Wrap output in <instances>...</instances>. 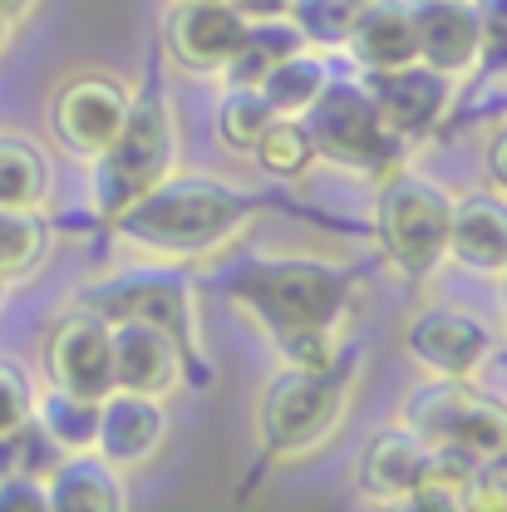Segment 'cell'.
Instances as JSON below:
<instances>
[{"mask_svg": "<svg viewBox=\"0 0 507 512\" xmlns=\"http://www.w3.org/2000/svg\"><path fill=\"white\" fill-rule=\"evenodd\" d=\"M252 212V197H242L227 183H212V178H197V173H183V178L168 173L133 207H124L109 227L133 252L183 261V256H207L227 247L252 222Z\"/></svg>", "mask_w": 507, "mask_h": 512, "instance_id": "1", "label": "cell"}, {"mask_svg": "<svg viewBox=\"0 0 507 512\" xmlns=\"http://www.w3.org/2000/svg\"><path fill=\"white\" fill-rule=\"evenodd\" d=\"M232 301L271 335V345L291 335H340L350 320V276L316 256L256 261L232 276Z\"/></svg>", "mask_w": 507, "mask_h": 512, "instance_id": "2", "label": "cell"}, {"mask_svg": "<svg viewBox=\"0 0 507 512\" xmlns=\"http://www.w3.org/2000/svg\"><path fill=\"white\" fill-rule=\"evenodd\" d=\"M178 163V128L173 109L158 89L133 94L128 124L119 138L89 158V202L104 222H114L124 207H133L153 183H163Z\"/></svg>", "mask_w": 507, "mask_h": 512, "instance_id": "3", "label": "cell"}, {"mask_svg": "<svg viewBox=\"0 0 507 512\" xmlns=\"http://www.w3.org/2000/svg\"><path fill=\"white\" fill-rule=\"evenodd\" d=\"M350 404V370H301L286 365L256 399V439L271 458H306L316 453L345 419Z\"/></svg>", "mask_w": 507, "mask_h": 512, "instance_id": "4", "label": "cell"}, {"mask_svg": "<svg viewBox=\"0 0 507 512\" xmlns=\"http://www.w3.org/2000/svg\"><path fill=\"white\" fill-rule=\"evenodd\" d=\"M301 124H306L311 143H316V158L335 163V168H355V173H365L375 183H389V178L404 173V148L409 143L384 128L365 84L330 79L316 104L301 114Z\"/></svg>", "mask_w": 507, "mask_h": 512, "instance_id": "5", "label": "cell"}, {"mask_svg": "<svg viewBox=\"0 0 507 512\" xmlns=\"http://www.w3.org/2000/svg\"><path fill=\"white\" fill-rule=\"evenodd\" d=\"M404 424L429 448L468 453L473 463H507V404L468 380L419 384L404 399Z\"/></svg>", "mask_w": 507, "mask_h": 512, "instance_id": "6", "label": "cell"}, {"mask_svg": "<svg viewBox=\"0 0 507 512\" xmlns=\"http://www.w3.org/2000/svg\"><path fill=\"white\" fill-rule=\"evenodd\" d=\"M448 222H453V197L434 178L399 173L380 183L375 202V232L384 256L404 276H434L448 261Z\"/></svg>", "mask_w": 507, "mask_h": 512, "instance_id": "7", "label": "cell"}, {"mask_svg": "<svg viewBox=\"0 0 507 512\" xmlns=\"http://www.w3.org/2000/svg\"><path fill=\"white\" fill-rule=\"evenodd\" d=\"M128 109H133V89H128L124 79L89 69V74H74L69 84L55 89V99H50V128H55L64 153L94 158V153H104L119 138V128L128 124Z\"/></svg>", "mask_w": 507, "mask_h": 512, "instance_id": "8", "label": "cell"}, {"mask_svg": "<svg viewBox=\"0 0 507 512\" xmlns=\"http://www.w3.org/2000/svg\"><path fill=\"white\" fill-rule=\"evenodd\" d=\"M493 325L463 306H429L404 325L409 360L434 380H468L493 355Z\"/></svg>", "mask_w": 507, "mask_h": 512, "instance_id": "9", "label": "cell"}, {"mask_svg": "<svg viewBox=\"0 0 507 512\" xmlns=\"http://www.w3.org/2000/svg\"><path fill=\"white\" fill-rule=\"evenodd\" d=\"M89 311H99L104 320H148L163 325L168 335H178L188 345V355L197 350L192 335V291L178 271H128L114 281H99L94 291H84Z\"/></svg>", "mask_w": 507, "mask_h": 512, "instance_id": "10", "label": "cell"}, {"mask_svg": "<svg viewBox=\"0 0 507 512\" xmlns=\"http://www.w3.org/2000/svg\"><path fill=\"white\" fill-rule=\"evenodd\" d=\"M45 375H50V384L84 394V399L114 394V330H109V320L89 306L55 320V330L45 335Z\"/></svg>", "mask_w": 507, "mask_h": 512, "instance_id": "11", "label": "cell"}, {"mask_svg": "<svg viewBox=\"0 0 507 512\" xmlns=\"http://www.w3.org/2000/svg\"><path fill=\"white\" fill-rule=\"evenodd\" d=\"M453 74H439L434 64L424 60H409L399 64V69H380V74H370V99H375V109H380L384 128L394 133V138H404V143H414V138H424V133H434V128L444 124V114L453 109Z\"/></svg>", "mask_w": 507, "mask_h": 512, "instance_id": "12", "label": "cell"}, {"mask_svg": "<svg viewBox=\"0 0 507 512\" xmlns=\"http://www.w3.org/2000/svg\"><path fill=\"white\" fill-rule=\"evenodd\" d=\"M114 330V389L168 399L188 375V345L148 320H109Z\"/></svg>", "mask_w": 507, "mask_h": 512, "instance_id": "13", "label": "cell"}, {"mask_svg": "<svg viewBox=\"0 0 507 512\" xmlns=\"http://www.w3.org/2000/svg\"><path fill=\"white\" fill-rule=\"evenodd\" d=\"M247 35V15L232 10V0H173L168 25H163V45L183 69H227Z\"/></svg>", "mask_w": 507, "mask_h": 512, "instance_id": "14", "label": "cell"}, {"mask_svg": "<svg viewBox=\"0 0 507 512\" xmlns=\"http://www.w3.org/2000/svg\"><path fill=\"white\" fill-rule=\"evenodd\" d=\"M173 434V419H168V404L158 394H133V389H114L104 394L99 404V439L94 453H104L114 468H143L153 463L163 444Z\"/></svg>", "mask_w": 507, "mask_h": 512, "instance_id": "15", "label": "cell"}, {"mask_svg": "<svg viewBox=\"0 0 507 512\" xmlns=\"http://www.w3.org/2000/svg\"><path fill=\"white\" fill-rule=\"evenodd\" d=\"M414 40L419 60L434 64L439 74H473L483 60V25L473 0H414Z\"/></svg>", "mask_w": 507, "mask_h": 512, "instance_id": "16", "label": "cell"}, {"mask_svg": "<svg viewBox=\"0 0 507 512\" xmlns=\"http://www.w3.org/2000/svg\"><path fill=\"white\" fill-rule=\"evenodd\" d=\"M448 261L473 276H503L507 271V197L503 192H473L453 202L448 222Z\"/></svg>", "mask_w": 507, "mask_h": 512, "instance_id": "17", "label": "cell"}, {"mask_svg": "<svg viewBox=\"0 0 507 512\" xmlns=\"http://www.w3.org/2000/svg\"><path fill=\"white\" fill-rule=\"evenodd\" d=\"M45 493H50V508L55 512H124L128 508L124 468H114L94 448L64 453L60 463L50 468V478H45Z\"/></svg>", "mask_w": 507, "mask_h": 512, "instance_id": "18", "label": "cell"}, {"mask_svg": "<svg viewBox=\"0 0 507 512\" xmlns=\"http://www.w3.org/2000/svg\"><path fill=\"white\" fill-rule=\"evenodd\" d=\"M424 458H429V444H424L409 424L384 429V434H375V439L365 444V453H360L355 483H360V493H365V498L399 508V503L409 498V488H414V478H419Z\"/></svg>", "mask_w": 507, "mask_h": 512, "instance_id": "19", "label": "cell"}, {"mask_svg": "<svg viewBox=\"0 0 507 512\" xmlns=\"http://www.w3.org/2000/svg\"><path fill=\"white\" fill-rule=\"evenodd\" d=\"M350 55L360 69L380 74L399 64L419 60V40H414V10L399 0H370V10L360 15V25L350 30Z\"/></svg>", "mask_w": 507, "mask_h": 512, "instance_id": "20", "label": "cell"}, {"mask_svg": "<svg viewBox=\"0 0 507 512\" xmlns=\"http://www.w3.org/2000/svg\"><path fill=\"white\" fill-rule=\"evenodd\" d=\"M478 478H483V463H473L468 453H453V448H429L409 498L399 508H429V512H463L473 508L478 498Z\"/></svg>", "mask_w": 507, "mask_h": 512, "instance_id": "21", "label": "cell"}, {"mask_svg": "<svg viewBox=\"0 0 507 512\" xmlns=\"http://www.w3.org/2000/svg\"><path fill=\"white\" fill-rule=\"evenodd\" d=\"M55 168L25 133H0V207H45Z\"/></svg>", "mask_w": 507, "mask_h": 512, "instance_id": "22", "label": "cell"}, {"mask_svg": "<svg viewBox=\"0 0 507 512\" xmlns=\"http://www.w3.org/2000/svg\"><path fill=\"white\" fill-rule=\"evenodd\" d=\"M325 84H330V69H325V55L316 45H301L296 55H286L276 69H266L256 79V89L271 104V114H306Z\"/></svg>", "mask_w": 507, "mask_h": 512, "instance_id": "23", "label": "cell"}, {"mask_svg": "<svg viewBox=\"0 0 507 512\" xmlns=\"http://www.w3.org/2000/svg\"><path fill=\"white\" fill-rule=\"evenodd\" d=\"M306 45V35L296 30V20L291 15H271V20H247V35H242V45H237V55L227 60V84H256L266 69H276V64L286 60V55H296Z\"/></svg>", "mask_w": 507, "mask_h": 512, "instance_id": "24", "label": "cell"}, {"mask_svg": "<svg viewBox=\"0 0 507 512\" xmlns=\"http://www.w3.org/2000/svg\"><path fill=\"white\" fill-rule=\"evenodd\" d=\"M99 404L104 399H84V394H69L60 384H50L45 394L35 389V424L64 453H79V448H94V439H99Z\"/></svg>", "mask_w": 507, "mask_h": 512, "instance_id": "25", "label": "cell"}, {"mask_svg": "<svg viewBox=\"0 0 507 512\" xmlns=\"http://www.w3.org/2000/svg\"><path fill=\"white\" fill-rule=\"evenodd\" d=\"M50 252V222L40 207H0V276H30Z\"/></svg>", "mask_w": 507, "mask_h": 512, "instance_id": "26", "label": "cell"}, {"mask_svg": "<svg viewBox=\"0 0 507 512\" xmlns=\"http://www.w3.org/2000/svg\"><path fill=\"white\" fill-rule=\"evenodd\" d=\"M256 168L261 173H271V178H296V173H306L311 163H316V143H311V133L301 124V114H276L266 133L256 138L252 148Z\"/></svg>", "mask_w": 507, "mask_h": 512, "instance_id": "27", "label": "cell"}, {"mask_svg": "<svg viewBox=\"0 0 507 512\" xmlns=\"http://www.w3.org/2000/svg\"><path fill=\"white\" fill-rule=\"evenodd\" d=\"M271 119H276V114H271V104L261 99L256 84H227V94H222V104H217V143L252 158L256 138L266 133Z\"/></svg>", "mask_w": 507, "mask_h": 512, "instance_id": "28", "label": "cell"}, {"mask_svg": "<svg viewBox=\"0 0 507 512\" xmlns=\"http://www.w3.org/2000/svg\"><path fill=\"white\" fill-rule=\"evenodd\" d=\"M365 10H370V0H291V20L306 35V45H316V50L345 45Z\"/></svg>", "mask_w": 507, "mask_h": 512, "instance_id": "29", "label": "cell"}, {"mask_svg": "<svg viewBox=\"0 0 507 512\" xmlns=\"http://www.w3.org/2000/svg\"><path fill=\"white\" fill-rule=\"evenodd\" d=\"M35 414V384L15 360H0V434H15Z\"/></svg>", "mask_w": 507, "mask_h": 512, "instance_id": "30", "label": "cell"}, {"mask_svg": "<svg viewBox=\"0 0 507 512\" xmlns=\"http://www.w3.org/2000/svg\"><path fill=\"white\" fill-rule=\"evenodd\" d=\"M45 508H50L45 478H35V473H5L0 478V512H45Z\"/></svg>", "mask_w": 507, "mask_h": 512, "instance_id": "31", "label": "cell"}, {"mask_svg": "<svg viewBox=\"0 0 507 512\" xmlns=\"http://www.w3.org/2000/svg\"><path fill=\"white\" fill-rule=\"evenodd\" d=\"M483 25V60L507 64V0H473Z\"/></svg>", "mask_w": 507, "mask_h": 512, "instance_id": "32", "label": "cell"}, {"mask_svg": "<svg viewBox=\"0 0 507 512\" xmlns=\"http://www.w3.org/2000/svg\"><path fill=\"white\" fill-rule=\"evenodd\" d=\"M483 168H488V183L493 192H503L507 197V124L488 138V153H483Z\"/></svg>", "mask_w": 507, "mask_h": 512, "instance_id": "33", "label": "cell"}, {"mask_svg": "<svg viewBox=\"0 0 507 512\" xmlns=\"http://www.w3.org/2000/svg\"><path fill=\"white\" fill-rule=\"evenodd\" d=\"M232 10L247 20H271V15H291V0H232Z\"/></svg>", "mask_w": 507, "mask_h": 512, "instance_id": "34", "label": "cell"}, {"mask_svg": "<svg viewBox=\"0 0 507 512\" xmlns=\"http://www.w3.org/2000/svg\"><path fill=\"white\" fill-rule=\"evenodd\" d=\"M0 10H5L10 20H25V15L35 10V0H0Z\"/></svg>", "mask_w": 507, "mask_h": 512, "instance_id": "35", "label": "cell"}, {"mask_svg": "<svg viewBox=\"0 0 507 512\" xmlns=\"http://www.w3.org/2000/svg\"><path fill=\"white\" fill-rule=\"evenodd\" d=\"M10 25H15V20H10V15L0 10V50H5V40H10Z\"/></svg>", "mask_w": 507, "mask_h": 512, "instance_id": "36", "label": "cell"}, {"mask_svg": "<svg viewBox=\"0 0 507 512\" xmlns=\"http://www.w3.org/2000/svg\"><path fill=\"white\" fill-rule=\"evenodd\" d=\"M498 306H503V320H507V271L498 276Z\"/></svg>", "mask_w": 507, "mask_h": 512, "instance_id": "37", "label": "cell"}, {"mask_svg": "<svg viewBox=\"0 0 507 512\" xmlns=\"http://www.w3.org/2000/svg\"><path fill=\"white\" fill-rule=\"evenodd\" d=\"M0 291H5V276H0Z\"/></svg>", "mask_w": 507, "mask_h": 512, "instance_id": "38", "label": "cell"}]
</instances>
